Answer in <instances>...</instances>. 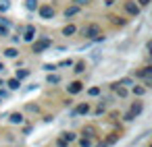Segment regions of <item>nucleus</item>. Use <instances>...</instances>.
<instances>
[{"instance_id":"obj_1","label":"nucleus","mask_w":152,"mask_h":147,"mask_svg":"<svg viewBox=\"0 0 152 147\" xmlns=\"http://www.w3.org/2000/svg\"><path fill=\"white\" fill-rule=\"evenodd\" d=\"M52 46V40H48V37H44V40H40V42H34V46H31V50L36 52V54H42L44 50H48Z\"/></svg>"},{"instance_id":"obj_2","label":"nucleus","mask_w":152,"mask_h":147,"mask_svg":"<svg viewBox=\"0 0 152 147\" xmlns=\"http://www.w3.org/2000/svg\"><path fill=\"white\" fill-rule=\"evenodd\" d=\"M83 35H86L88 40H96V37L100 35V27H98L96 23H92L88 29H83Z\"/></svg>"},{"instance_id":"obj_3","label":"nucleus","mask_w":152,"mask_h":147,"mask_svg":"<svg viewBox=\"0 0 152 147\" xmlns=\"http://www.w3.org/2000/svg\"><path fill=\"white\" fill-rule=\"evenodd\" d=\"M40 17H42V19H52V17H54V9H52L50 4L40 6Z\"/></svg>"},{"instance_id":"obj_4","label":"nucleus","mask_w":152,"mask_h":147,"mask_svg":"<svg viewBox=\"0 0 152 147\" xmlns=\"http://www.w3.org/2000/svg\"><path fill=\"white\" fill-rule=\"evenodd\" d=\"M125 11H127L129 15H133V17H137V15H140V6L133 2V0H127V2H125Z\"/></svg>"},{"instance_id":"obj_5","label":"nucleus","mask_w":152,"mask_h":147,"mask_svg":"<svg viewBox=\"0 0 152 147\" xmlns=\"http://www.w3.org/2000/svg\"><path fill=\"white\" fill-rule=\"evenodd\" d=\"M23 40H25V42H34V40H36V27H34V25H29V27L25 29Z\"/></svg>"},{"instance_id":"obj_6","label":"nucleus","mask_w":152,"mask_h":147,"mask_svg":"<svg viewBox=\"0 0 152 147\" xmlns=\"http://www.w3.org/2000/svg\"><path fill=\"white\" fill-rule=\"evenodd\" d=\"M81 89H83V83H79V81H73V83L69 85V93H73V95L79 93Z\"/></svg>"},{"instance_id":"obj_7","label":"nucleus","mask_w":152,"mask_h":147,"mask_svg":"<svg viewBox=\"0 0 152 147\" xmlns=\"http://www.w3.org/2000/svg\"><path fill=\"white\" fill-rule=\"evenodd\" d=\"M9 120H11V124H23V114H19V112H13V114L9 116Z\"/></svg>"},{"instance_id":"obj_8","label":"nucleus","mask_w":152,"mask_h":147,"mask_svg":"<svg viewBox=\"0 0 152 147\" xmlns=\"http://www.w3.org/2000/svg\"><path fill=\"white\" fill-rule=\"evenodd\" d=\"M77 13H79V6L75 4V6H69V9L65 11V17L69 19V17H73V15H77Z\"/></svg>"},{"instance_id":"obj_9","label":"nucleus","mask_w":152,"mask_h":147,"mask_svg":"<svg viewBox=\"0 0 152 147\" xmlns=\"http://www.w3.org/2000/svg\"><path fill=\"white\" fill-rule=\"evenodd\" d=\"M4 56H7V58H17V56H19V50H15V48H7V50H4Z\"/></svg>"},{"instance_id":"obj_10","label":"nucleus","mask_w":152,"mask_h":147,"mask_svg":"<svg viewBox=\"0 0 152 147\" xmlns=\"http://www.w3.org/2000/svg\"><path fill=\"white\" fill-rule=\"evenodd\" d=\"M88 112H90V106H88V104H79L73 114H88Z\"/></svg>"},{"instance_id":"obj_11","label":"nucleus","mask_w":152,"mask_h":147,"mask_svg":"<svg viewBox=\"0 0 152 147\" xmlns=\"http://www.w3.org/2000/svg\"><path fill=\"white\" fill-rule=\"evenodd\" d=\"M25 9L27 11H36L38 9V0H25Z\"/></svg>"},{"instance_id":"obj_12","label":"nucleus","mask_w":152,"mask_h":147,"mask_svg":"<svg viewBox=\"0 0 152 147\" xmlns=\"http://www.w3.org/2000/svg\"><path fill=\"white\" fill-rule=\"evenodd\" d=\"M140 112H142V102H135V104L131 106V114H133V116H137Z\"/></svg>"},{"instance_id":"obj_13","label":"nucleus","mask_w":152,"mask_h":147,"mask_svg":"<svg viewBox=\"0 0 152 147\" xmlns=\"http://www.w3.org/2000/svg\"><path fill=\"white\" fill-rule=\"evenodd\" d=\"M77 29H75V25H67L65 29H63V35H73Z\"/></svg>"},{"instance_id":"obj_14","label":"nucleus","mask_w":152,"mask_h":147,"mask_svg":"<svg viewBox=\"0 0 152 147\" xmlns=\"http://www.w3.org/2000/svg\"><path fill=\"white\" fill-rule=\"evenodd\" d=\"M48 83H50V85H56V83H61V77L50 73V75H48Z\"/></svg>"},{"instance_id":"obj_15","label":"nucleus","mask_w":152,"mask_h":147,"mask_svg":"<svg viewBox=\"0 0 152 147\" xmlns=\"http://www.w3.org/2000/svg\"><path fill=\"white\" fill-rule=\"evenodd\" d=\"M7 85H9L11 89H19V87H21V81H19V79H11Z\"/></svg>"},{"instance_id":"obj_16","label":"nucleus","mask_w":152,"mask_h":147,"mask_svg":"<svg viewBox=\"0 0 152 147\" xmlns=\"http://www.w3.org/2000/svg\"><path fill=\"white\" fill-rule=\"evenodd\" d=\"M63 139H65L67 143H71V141L77 139V135H75V133H63Z\"/></svg>"},{"instance_id":"obj_17","label":"nucleus","mask_w":152,"mask_h":147,"mask_svg":"<svg viewBox=\"0 0 152 147\" xmlns=\"http://www.w3.org/2000/svg\"><path fill=\"white\" fill-rule=\"evenodd\" d=\"M11 9V4H9V0H0V13H7Z\"/></svg>"},{"instance_id":"obj_18","label":"nucleus","mask_w":152,"mask_h":147,"mask_svg":"<svg viewBox=\"0 0 152 147\" xmlns=\"http://www.w3.org/2000/svg\"><path fill=\"white\" fill-rule=\"evenodd\" d=\"M25 77H29V71H25V68L23 71H17V75H15V79H19V81L25 79Z\"/></svg>"},{"instance_id":"obj_19","label":"nucleus","mask_w":152,"mask_h":147,"mask_svg":"<svg viewBox=\"0 0 152 147\" xmlns=\"http://www.w3.org/2000/svg\"><path fill=\"white\" fill-rule=\"evenodd\" d=\"M79 145L81 147H92V139L90 137H83V139H79Z\"/></svg>"},{"instance_id":"obj_20","label":"nucleus","mask_w":152,"mask_h":147,"mask_svg":"<svg viewBox=\"0 0 152 147\" xmlns=\"http://www.w3.org/2000/svg\"><path fill=\"white\" fill-rule=\"evenodd\" d=\"M137 75H140V77H150V75H152V68H150V66H144V71H140Z\"/></svg>"},{"instance_id":"obj_21","label":"nucleus","mask_w":152,"mask_h":147,"mask_svg":"<svg viewBox=\"0 0 152 147\" xmlns=\"http://www.w3.org/2000/svg\"><path fill=\"white\" fill-rule=\"evenodd\" d=\"M7 35H9V27L0 23V37H7Z\"/></svg>"},{"instance_id":"obj_22","label":"nucleus","mask_w":152,"mask_h":147,"mask_svg":"<svg viewBox=\"0 0 152 147\" xmlns=\"http://www.w3.org/2000/svg\"><path fill=\"white\" fill-rule=\"evenodd\" d=\"M110 19H113L115 25H125V19H121V17H110Z\"/></svg>"},{"instance_id":"obj_23","label":"nucleus","mask_w":152,"mask_h":147,"mask_svg":"<svg viewBox=\"0 0 152 147\" xmlns=\"http://www.w3.org/2000/svg\"><path fill=\"white\" fill-rule=\"evenodd\" d=\"M83 71H86V64L83 62H77L75 64V73H83Z\"/></svg>"},{"instance_id":"obj_24","label":"nucleus","mask_w":152,"mask_h":147,"mask_svg":"<svg viewBox=\"0 0 152 147\" xmlns=\"http://www.w3.org/2000/svg\"><path fill=\"white\" fill-rule=\"evenodd\" d=\"M119 85H123V87H129V85H133V81H131V79H121V81H119Z\"/></svg>"},{"instance_id":"obj_25","label":"nucleus","mask_w":152,"mask_h":147,"mask_svg":"<svg viewBox=\"0 0 152 147\" xmlns=\"http://www.w3.org/2000/svg\"><path fill=\"white\" fill-rule=\"evenodd\" d=\"M133 93L135 95H144L146 93V87H133Z\"/></svg>"},{"instance_id":"obj_26","label":"nucleus","mask_w":152,"mask_h":147,"mask_svg":"<svg viewBox=\"0 0 152 147\" xmlns=\"http://www.w3.org/2000/svg\"><path fill=\"white\" fill-rule=\"evenodd\" d=\"M71 64H73V60H71V58H67V60H63V62H58L56 66H71Z\"/></svg>"},{"instance_id":"obj_27","label":"nucleus","mask_w":152,"mask_h":147,"mask_svg":"<svg viewBox=\"0 0 152 147\" xmlns=\"http://www.w3.org/2000/svg\"><path fill=\"white\" fill-rule=\"evenodd\" d=\"M44 71L52 73V71H56V64H44Z\"/></svg>"},{"instance_id":"obj_28","label":"nucleus","mask_w":152,"mask_h":147,"mask_svg":"<svg viewBox=\"0 0 152 147\" xmlns=\"http://www.w3.org/2000/svg\"><path fill=\"white\" fill-rule=\"evenodd\" d=\"M88 93H90V95H98V93H100V87H92Z\"/></svg>"},{"instance_id":"obj_29","label":"nucleus","mask_w":152,"mask_h":147,"mask_svg":"<svg viewBox=\"0 0 152 147\" xmlns=\"http://www.w3.org/2000/svg\"><path fill=\"white\" fill-rule=\"evenodd\" d=\"M56 147H67V141H65V139H63V137H61V139H58V141H56Z\"/></svg>"},{"instance_id":"obj_30","label":"nucleus","mask_w":152,"mask_h":147,"mask_svg":"<svg viewBox=\"0 0 152 147\" xmlns=\"http://www.w3.org/2000/svg\"><path fill=\"white\" fill-rule=\"evenodd\" d=\"M27 110H29V112H38V106H34V104H27Z\"/></svg>"},{"instance_id":"obj_31","label":"nucleus","mask_w":152,"mask_h":147,"mask_svg":"<svg viewBox=\"0 0 152 147\" xmlns=\"http://www.w3.org/2000/svg\"><path fill=\"white\" fill-rule=\"evenodd\" d=\"M137 2H140L142 6H148V4H150V0H137Z\"/></svg>"},{"instance_id":"obj_32","label":"nucleus","mask_w":152,"mask_h":147,"mask_svg":"<svg viewBox=\"0 0 152 147\" xmlns=\"http://www.w3.org/2000/svg\"><path fill=\"white\" fill-rule=\"evenodd\" d=\"M0 97H9V91H4V89H0Z\"/></svg>"},{"instance_id":"obj_33","label":"nucleus","mask_w":152,"mask_h":147,"mask_svg":"<svg viewBox=\"0 0 152 147\" xmlns=\"http://www.w3.org/2000/svg\"><path fill=\"white\" fill-rule=\"evenodd\" d=\"M77 2V6H81V4H86V2H90V0H75Z\"/></svg>"},{"instance_id":"obj_34","label":"nucleus","mask_w":152,"mask_h":147,"mask_svg":"<svg viewBox=\"0 0 152 147\" xmlns=\"http://www.w3.org/2000/svg\"><path fill=\"white\" fill-rule=\"evenodd\" d=\"M0 71H4V64H2V62H0Z\"/></svg>"},{"instance_id":"obj_35","label":"nucleus","mask_w":152,"mask_h":147,"mask_svg":"<svg viewBox=\"0 0 152 147\" xmlns=\"http://www.w3.org/2000/svg\"><path fill=\"white\" fill-rule=\"evenodd\" d=\"M96 147H106V145H104V143H100V145H96Z\"/></svg>"},{"instance_id":"obj_36","label":"nucleus","mask_w":152,"mask_h":147,"mask_svg":"<svg viewBox=\"0 0 152 147\" xmlns=\"http://www.w3.org/2000/svg\"><path fill=\"white\" fill-rule=\"evenodd\" d=\"M2 85H4V81H2V79H0V87H2Z\"/></svg>"}]
</instances>
